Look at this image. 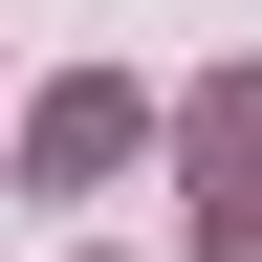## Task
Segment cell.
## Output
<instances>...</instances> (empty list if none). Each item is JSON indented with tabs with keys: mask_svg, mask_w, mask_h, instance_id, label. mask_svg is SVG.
I'll return each instance as SVG.
<instances>
[{
	"mask_svg": "<svg viewBox=\"0 0 262 262\" xmlns=\"http://www.w3.org/2000/svg\"><path fill=\"white\" fill-rule=\"evenodd\" d=\"M175 153H196L219 196H262V66H219V88H196V110H175Z\"/></svg>",
	"mask_w": 262,
	"mask_h": 262,
	"instance_id": "2",
	"label": "cell"
},
{
	"mask_svg": "<svg viewBox=\"0 0 262 262\" xmlns=\"http://www.w3.org/2000/svg\"><path fill=\"white\" fill-rule=\"evenodd\" d=\"M196 262H262V196H196Z\"/></svg>",
	"mask_w": 262,
	"mask_h": 262,
	"instance_id": "3",
	"label": "cell"
},
{
	"mask_svg": "<svg viewBox=\"0 0 262 262\" xmlns=\"http://www.w3.org/2000/svg\"><path fill=\"white\" fill-rule=\"evenodd\" d=\"M110 153H153V88H110V66H66L44 110H22V175H44V196H88Z\"/></svg>",
	"mask_w": 262,
	"mask_h": 262,
	"instance_id": "1",
	"label": "cell"
}]
</instances>
